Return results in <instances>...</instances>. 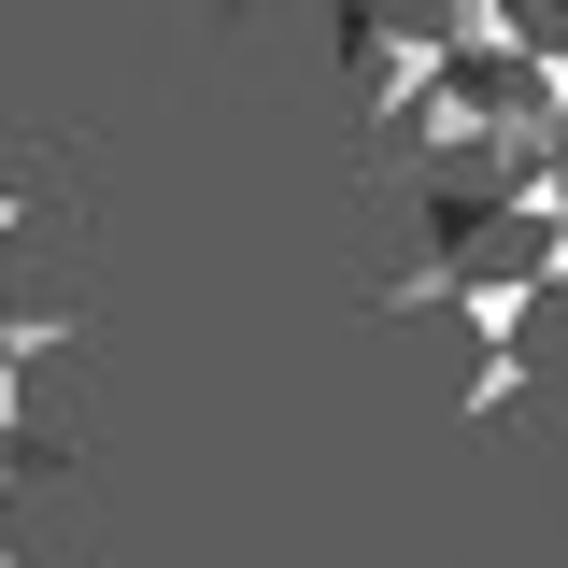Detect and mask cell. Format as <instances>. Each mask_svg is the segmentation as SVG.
<instances>
[{"mask_svg": "<svg viewBox=\"0 0 568 568\" xmlns=\"http://www.w3.org/2000/svg\"><path fill=\"white\" fill-rule=\"evenodd\" d=\"M0 568H29V555H14V540H0Z\"/></svg>", "mask_w": 568, "mask_h": 568, "instance_id": "6da1fadb", "label": "cell"}]
</instances>
